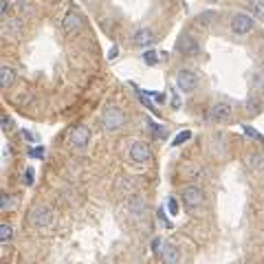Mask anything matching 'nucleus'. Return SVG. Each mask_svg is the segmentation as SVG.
Segmentation results:
<instances>
[{
    "label": "nucleus",
    "mask_w": 264,
    "mask_h": 264,
    "mask_svg": "<svg viewBox=\"0 0 264 264\" xmlns=\"http://www.w3.org/2000/svg\"><path fill=\"white\" fill-rule=\"evenodd\" d=\"M148 126H150V130L154 132V136H158V139H165V136H168V128H163V126H156L150 119H148Z\"/></svg>",
    "instance_id": "obj_21"
},
{
    "label": "nucleus",
    "mask_w": 264,
    "mask_h": 264,
    "mask_svg": "<svg viewBox=\"0 0 264 264\" xmlns=\"http://www.w3.org/2000/svg\"><path fill=\"white\" fill-rule=\"evenodd\" d=\"M146 95H150V97L154 99V102H158V104H163V102H165V95H163V92H146Z\"/></svg>",
    "instance_id": "obj_30"
},
{
    "label": "nucleus",
    "mask_w": 264,
    "mask_h": 264,
    "mask_svg": "<svg viewBox=\"0 0 264 264\" xmlns=\"http://www.w3.org/2000/svg\"><path fill=\"white\" fill-rule=\"evenodd\" d=\"M84 2H92V0H84Z\"/></svg>",
    "instance_id": "obj_36"
},
{
    "label": "nucleus",
    "mask_w": 264,
    "mask_h": 264,
    "mask_svg": "<svg viewBox=\"0 0 264 264\" xmlns=\"http://www.w3.org/2000/svg\"><path fill=\"white\" fill-rule=\"evenodd\" d=\"M117 55H119V48H117V46H112V48L108 51V60H114Z\"/></svg>",
    "instance_id": "obj_34"
},
{
    "label": "nucleus",
    "mask_w": 264,
    "mask_h": 264,
    "mask_svg": "<svg viewBox=\"0 0 264 264\" xmlns=\"http://www.w3.org/2000/svg\"><path fill=\"white\" fill-rule=\"evenodd\" d=\"M253 26H256V20L246 14H236L234 18H231V31H234L236 36H246V33L253 31Z\"/></svg>",
    "instance_id": "obj_5"
},
{
    "label": "nucleus",
    "mask_w": 264,
    "mask_h": 264,
    "mask_svg": "<svg viewBox=\"0 0 264 264\" xmlns=\"http://www.w3.org/2000/svg\"><path fill=\"white\" fill-rule=\"evenodd\" d=\"M244 132L249 136H253V139H260V134H258V130L256 128H251V126H244Z\"/></svg>",
    "instance_id": "obj_32"
},
{
    "label": "nucleus",
    "mask_w": 264,
    "mask_h": 264,
    "mask_svg": "<svg viewBox=\"0 0 264 264\" xmlns=\"http://www.w3.org/2000/svg\"><path fill=\"white\" fill-rule=\"evenodd\" d=\"M14 82H16V68L14 66H9V64H2L0 66V86L9 88Z\"/></svg>",
    "instance_id": "obj_15"
},
{
    "label": "nucleus",
    "mask_w": 264,
    "mask_h": 264,
    "mask_svg": "<svg viewBox=\"0 0 264 264\" xmlns=\"http://www.w3.org/2000/svg\"><path fill=\"white\" fill-rule=\"evenodd\" d=\"M90 141V130L86 126H77V128L70 132V146L77 148V150H84Z\"/></svg>",
    "instance_id": "obj_11"
},
{
    "label": "nucleus",
    "mask_w": 264,
    "mask_h": 264,
    "mask_svg": "<svg viewBox=\"0 0 264 264\" xmlns=\"http://www.w3.org/2000/svg\"><path fill=\"white\" fill-rule=\"evenodd\" d=\"M29 220H31L33 227H38V229L51 227V224H53V212L48 207H44V205H38V207L31 209Z\"/></svg>",
    "instance_id": "obj_2"
},
{
    "label": "nucleus",
    "mask_w": 264,
    "mask_h": 264,
    "mask_svg": "<svg viewBox=\"0 0 264 264\" xmlns=\"http://www.w3.org/2000/svg\"><path fill=\"white\" fill-rule=\"evenodd\" d=\"M11 238H14V229H11L7 222H2V224H0V240H2L4 244H7V242H9Z\"/></svg>",
    "instance_id": "obj_20"
},
{
    "label": "nucleus",
    "mask_w": 264,
    "mask_h": 264,
    "mask_svg": "<svg viewBox=\"0 0 264 264\" xmlns=\"http://www.w3.org/2000/svg\"><path fill=\"white\" fill-rule=\"evenodd\" d=\"M82 26H84V18H82L77 11L68 9L66 11V16L62 18V29L64 33H68V36H75V33L82 31Z\"/></svg>",
    "instance_id": "obj_7"
},
{
    "label": "nucleus",
    "mask_w": 264,
    "mask_h": 264,
    "mask_svg": "<svg viewBox=\"0 0 264 264\" xmlns=\"http://www.w3.org/2000/svg\"><path fill=\"white\" fill-rule=\"evenodd\" d=\"M7 9H9V4H7V0H0V16H2V20L7 18Z\"/></svg>",
    "instance_id": "obj_31"
},
{
    "label": "nucleus",
    "mask_w": 264,
    "mask_h": 264,
    "mask_svg": "<svg viewBox=\"0 0 264 264\" xmlns=\"http://www.w3.org/2000/svg\"><path fill=\"white\" fill-rule=\"evenodd\" d=\"M22 136H24V139H26V141H33V139H36V136H33V134H31V132H26V130H24V134H22Z\"/></svg>",
    "instance_id": "obj_35"
},
{
    "label": "nucleus",
    "mask_w": 264,
    "mask_h": 264,
    "mask_svg": "<svg viewBox=\"0 0 264 264\" xmlns=\"http://www.w3.org/2000/svg\"><path fill=\"white\" fill-rule=\"evenodd\" d=\"M124 121H126V114H124V110H121L119 106H108L106 110H104V114H102V124H104V128H106L108 132L119 130L121 126H124Z\"/></svg>",
    "instance_id": "obj_1"
},
{
    "label": "nucleus",
    "mask_w": 264,
    "mask_h": 264,
    "mask_svg": "<svg viewBox=\"0 0 264 264\" xmlns=\"http://www.w3.org/2000/svg\"><path fill=\"white\" fill-rule=\"evenodd\" d=\"M246 165L251 170H258V172H264V152L262 150H251L249 154L244 156Z\"/></svg>",
    "instance_id": "obj_14"
},
{
    "label": "nucleus",
    "mask_w": 264,
    "mask_h": 264,
    "mask_svg": "<svg viewBox=\"0 0 264 264\" xmlns=\"http://www.w3.org/2000/svg\"><path fill=\"white\" fill-rule=\"evenodd\" d=\"M176 51L183 53V55H198V51H200V44H198L190 33H185V36H180L178 42H176Z\"/></svg>",
    "instance_id": "obj_10"
},
{
    "label": "nucleus",
    "mask_w": 264,
    "mask_h": 264,
    "mask_svg": "<svg viewBox=\"0 0 264 264\" xmlns=\"http://www.w3.org/2000/svg\"><path fill=\"white\" fill-rule=\"evenodd\" d=\"M168 209L172 216H178V202H176V198H168Z\"/></svg>",
    "instance_id": "obj_26"
},
{
    "label": "nucleus",
    "mask_w": 264,
    "mask_h": 264,
    "mask_svg": "<svg viewBox=\"0 0 264 264\" xmlns=\"http://www.w3.org/2000/svg\"><path fill=\"white\" fill-rule=\"evenodd\" d=\"M29 156H33V158H44V156H46V150H44L42 146H38V148H33V150L29 152Z\"/></svg>",
    "instance_id": "obj_25"
},
{
    "label": "nucleus",
    "mask_w": 264,
    "mask_h": 264,
    "mask_svg": "<svg viewBox=\"0 0 264 264\" xmlns=\"http://www.w3.org/2000/svg\"><path fill=\"white\" fill-rule=\"evenodd\" d=\"M154 42H156V36H154V31L148 29V26L136 29L134 36H132V44H134L136 48H150Z\"/></svg>",
    "instance_id": "obj_9"
},
{
    "label": "nucleus",
    "mask_w": 264,
    "mask_h": 264,
    "mask_svg": "<svg viewBox=\"0 0 264 264\" xmlns=\"http://www.w3.org/2000/svg\"><path fill=\"white\" fill-rule=\"evenodd\" d=\"M260 108H262L260 99H258V97H249V102H246V112L256 114V112H260Z\"/></svg>",
    "instance_id": "obj_19"
},
{
    "label": "nucleus",
    "mask_w": 264,
    "mask_h": 264,
    "mask_svg": "<svg viewBox=\"0 0 264 264\" xmlns=\"http://www.w3.org/2000/svg\"><path fill=\"white\" fill-rule=\"evenodd\" d=\"M128 209L134 216H143V214H146V200H143L141 196H132L128 200Z\"/></svg>",
    "instance_id": "obj_17"
},
{
    "label": "nucleus",
    "mask_w": 264,
    "mask_h": 264,
    "mask_svg": "<svg viewBox=\"0 0 264 264\" xmlns=\"http://www.w3.org/2000/svg\"><path fill=\"white\" fill-rule=\"evenodd\" d=\"M128 156L132 163H148L152 156L150 152V146H148L146 141H132L130 150H128Z\"/></svg>",
    "instance_id": "obj_6"
},
{
    "label": "nucleus",
    "mask_w": 264,
    "mask_h": 264,
    "mask_svg": "<svg viewBox=\"0 0 264 264\" xmlns=\"http://www.w3.org/2000/svg\"><path fill=\"white\" fill-rule=\"evenodd\" d=\"M246 7L258 20H264V0H246Z\"/></svg>",
    "instance_id": "obj_18"
},
{
    "label": "nucleus",
    "mask_w": 264,
    "mask_h": 264,
    "mask_svg": "<svg viewBox=\"0 0 264 264\" xmlns=\"http://www.w3.org/2000/svg\"><path fill=\"white\" fill-rule=\"evenodd\" d=\"M33 178H36V174H33V168H26L24 174H22V183L29 187V185H33Z\"/></svg>",
    "instance_id": "obj_24"
},
{
    "label": "nucleus",
    "mask_w": 264,
    "mask_h": 264,
    "mask_svg": "<svg viewBox=\"0 0 264 264\" xmlns=\"http://www.w3.org/2000/svg\"><path fill=\"white\" fill-rule=\"evenodd\" d=\"M190 176H196V178H200V176H205V170H202V168H196V165H192Z\"/></svg>",
    "instance_id": "obj_29"
},
{
    "label": "nucleus",
    "mask_w": 264,
    "mask_h": 264,
    "mask_svg": "<svg viewBox=\"0 0 264 264\" xmlns=\"http://www.w3.org/2000/svg\"><path fill=\"white\" fill-rule=\"evenodd\" d=\"M190 139H192V132H190V130H183L180 134H176V136H174L172 146H180V143H185V141H190Z\"/></svg>",
    "instance_id": "obj_23"
},
{
    "label": "nucleus",
    "mask_w": 264,
    "mask_h": 264,
    "mask_svg": "<svg viewBox=\"0 0 264 264\" xmlns=\"http://www.w3.org/2000/svg\"><path fill=\"white\" fill-rule=\"evenodd\" d=\"M24 31V20L22 18H9L2 22V33L9 38H20Z\"/></svg>",
    "instance_id": "obj_12"
},
{
    "label": "nucleus",
    "mask_w": 264,
    "mask_h": 264,
    "mask_svg": "<svg viewBox=\"0 0 264 264\" xmlns=\"http://www.w3.org/2000/svg\"><path fill=\"white\" fill-rule=\"evenodd\" d=\"M216 20H218L216 11L207 9V11H202V14L196 18V24H200V26H214V24H216Z\"/></svg>",
    "instance_id": "obj_16"
},
{
    "label": "nucleus",
    "mask_w": 264,
    "mask_h": 264,
    "mask_svg": "<svg viewBox=\"0 0 264 264\" xmlns=\"http://www.w3.org/2000/svg\"><path fill=\"white\" fill-rule=\"evenodd\" d=\"M163 244H165V242H163L161 238H154V240H152V251L158 256V253H161V249H163Z\"/></svg>",
    "instance_id": "obj_27"
},
{
    "label": "nucleus",
    "mask_w": 264,
    "mask_h": 264,
    "mask_svg": "<svg viewBox=\"0 0 264 264\" xmlns=\"http://www.w3.org/2000/svg\"><path fill=\"white\" fill-rule=\"evenodd\" d=\"M180 200H183L190 209H196V207H200L202 202H205V194H202L200 187H196V185H187L185 190L180 192Z\"/></svg>",
    "instance_id": "obj_4"
},
{
    "label": "nucleus",
    "mask_w": 264,
    "mask_h": 264,
    "mask_svg": "<svg viewBox=\"0 0 264 264\" xmlns=\"http://www.w3.org/2000/svg\"><path fill=\"white\" fill-rule=\"evenodd\" d=\"M158 256H161V262H163V264H178V260H180V251H178V246L170 244V242H165Z\"/></svg>",
    "instance_id": "obj_13"
},
{
    "label": "nucleus",
    "mask_w": 264,
    "mask_h": 264,
    "mask_svg": "<svg viewBox=\"0 0 264 264\" xmlns=\"http://www.w3.org/2000/svg\"><path fill=\"white\" fill-rule=\"evenodd\" d=\"M11 200H14V198H9L7 194H2V205H0V209H2V212L11 209V207H14V202H11Z\"/></svg>",
    "instance_id": "obj_28"
},
{
    "label": "nucleus",
    "mask_w": 264,
    "mask_h": 264,
    "mask_svg": "<svg viewBox=\"0 0 264 264\" xmlns=\"http://www.w3.org/2000/svg\"><path fill=\"white\" fill-rule=\"evenodd\" d=\"M0 124H2V130H4V132L11 128V121L7 119V114H2V117H0Z\"/></svg>",
    "instance_id": "obj_33"
},
{
    "label": "nucleus",
    "mask_w": 264,
    "mask_h": 264,
    "mask_svg": "<svg viewBox=\"0 0 264 264\" xmlns=\"http://www.w3.org/2000/svg\"><path fill=\"white\" fill-rule=\"evenodd\" d=\"M198 86V77L192 70H178L176 73V88L180 92H194Z\"/></svg>",
    "instance_id": "obj_8"
},
{
    "label": "nucleus",
    "mask_w": 264,
    "mask_h": 264,
    "mask_svg": "<svg viewBox=\"0 0 264 264\" xmlns=\"http://www.w3.org/2000/svg\"><path fill=\"white\" fill-rule=\"evenodd\" d=\"M234 117V106L229 102H218L209 108V121L212 124H224Z\"/></svg>",
    "instance_id": "obj_3"
},
{
    "label": "nucleus",
    "mask_w": 264,
    "mask_h": 264,
    "mask_svg": "<svg viewBox=\"0 0 264 264\" xmlns=\"http://www.w3.org/2000/svg\"><path fill=\"white\" fill-rule=\"evenodd\" d=\"M158 60H161V53H156V51H148L146 55H143V62L150 64V66L158 64Z\"/></svg>",
    "instance_id": "obj_22"
},
{
    "label": "nucleus",
    "mask_w": 264,
    "mask_h": 264,
    "mask_svg": "<svg viewBox=\"0 0 264 264\" xmlns=\"http://www.w3.org/2000/svg\"><path fill=\"white\" fill-rule=\"evenodd\" d=\"M246 264H253V262H246Z\"/></svg>",
    "instance_id": "obj_37"
}]
</instances>
